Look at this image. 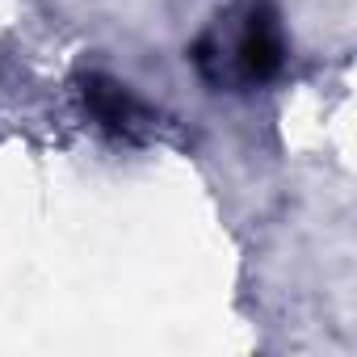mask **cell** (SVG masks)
Listing matches in <instances>:
<instances>
[{
  "label": "cell",
  "mask_w": 357,
  "mask_h": 357,
  "mask_svg": "<svg viewBox=\"0 0 357 357\" xmlns=\"http://www.w3.org/2000/svg\"><path fill=\"white\" fill-rule=\"evenodd\" d=\"M194 59L211 84H265L286 63V38L273 9L252 5L236 30L202 38Z\"/></svg>",
  "instance_id": "6da1fadb"
},
{
  "label": "cell",
  "mask_w": 357,
  "mask_h": 357,
  "mask_svg": "<svg viewBox=\"0 0 357 357\" xmlns=\"http://www.w3.org/2000/svg\"><path fill=\"white\" fill-rule=\"evenodd\" d=\"M80 101H84L89 118L114 139H147L155 126V114L130 93V84L101 76V72H89L80 80Z\"/></svg>",
  "instance_id": "7a4b0ae2"
}]
</instances>
